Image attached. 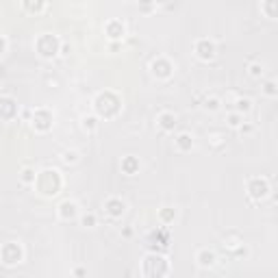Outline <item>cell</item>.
<instances>
[{
  "mask_svg": "<svg viewBox=\"0 0 278 278\" xmlns=\"http://www.w3.org/2000/svg\"><path fill=\"white\" fill-rule=\"evenodd\" d=\"M204 106H206L209 111H215V109H220V100H217V98H206Z\"/></svg>",
  "mask_w": 278,
  "mask_h": 278,
  "instance_id": "cell-28",
  "label": "cell"
},
{
  "mask_svg": "<svg viewBox=\"0 0 278 278\" xmlns=\"http://www.w3.org/2000/svg\"><path fill=\"white\" fill-rule=\"evenodd\" d=\"M81 224L87 228H93L96 226V215L93 213H85V215H81Z\"/></svg>",
  "mask_w": 278,
  "mask_h": 278,
  "instance_id": "cell-23",
  "label": "cell"
},
{
  "mask_svg": "<svg viewBox=\"0 0 278 278\" xmlns=\"http://www.w3.org/2000/svg\"><path fill=\"white\" fill-rule=\"evenodd\" d=\"M124 211H126V202H124L122 198H106L104 200V213L109 217H113V220H117V217L124 215Z\"/></svg>",
  "mask_w": 278,
  "mask_h": 278,
  "instance_id": "cell-10",
  "label": "cell"
},
{
  "mask_svg": "<svg viewBox=\"0 0 278 278\" xmlns=\"http://www.w3.org/2000/svg\"><path fill=\"white\" fill-rule=\"evenodd\" d=\"M33 185L37 187V191L41 193V196H46V198L57 196L63 187L61 172H59V170H50V168L41 170V172H37V179H35Z\"/></svg>",
  "mask_w": 278,
  "mask_h": 278,
  "instance_id": "cell-2",
  "label": "cell"
},
{
  "mask_svg": "<svg viewBox=\"0 0 278 278\" xmlns=\"http://www.w3.org/2000/svg\"><path fill=\"white\" fill-rule=\"evenodd\" d=\"M52 124H55V115H52V111L50 109H35V113H33V126H35V131H39V133H48L50 128H52Z\"/></svg>",
  "mask_w": 278,
  "mask_h": 278,
  "instance_id": "cell-7",
  "label": "cell"
},
{
  "mask_svg": "<svg viewBox=\"0 0 278 278\" xmlns=\"http://www.w3.org/2000/svg\"><path fill=\"white\" fill-rule=\"evenodd\" d=\"M274 83H268V85H265V93H268V96H276V90H274Z\"/></svg>",
  "mask_w": 278,
  "mask_h": 278,
  "instance_id": "cell-29",
  "label": "cell"
},
{
  "mask_svg": "<svg viewBox=\"0 0 278 278\" xmlns=\"http://www.w3.org/2000/svg\"><path fill=\"white\" fill-rule=\"evenodd\" d=\"M93 111H96V117H104V120L115 117L122 111V98L111 90L100 92L93 100Z\"/></svg>",
  "mask_w": 278,
  "mask_h": 278,
  "instance_id": "cell-1",
  "label": "cell"
},
{
  "mask_svg": "<svg viewBox=\"0 0 278 278\" xmlns=\"http://www.w3.org/2000/svg\"><path fill=\"white\" fill-rule=\"evenodd\" d=\"M159 220H161L163 224H172L176 220V209H172V206H163V209L159 211Z\"/></svg>",
  "mask_w": 278,
  "mask_h": 278,
  "instance_id": "cell-18",
  "label": "cell"
},
{
  "mask_svg": "<svg viewBox=\"0 0 278 278\" xmlns=\"http://www.w3.org/2000/svg\"><path fill=\"white\" fill-rule=\"evenodd\" d=\"M215 261H217L215 252L209 250V248H202V250H198V254H196V263L200 268H213Z\"/></svg>",
  "mask_w": 278,
  "mask_h": 278,
  "instance_id": "cell-14",
  "label": "cell"
},
{
  "mask_svg": "<svg viewBox=\"0 0 278 278\" xmlns=\"http://www.w3.org/2000/svg\"><path fill=\"white\" fill-rule=\"evenodd\" d=\"M226 122H228L230 128H239L241 124H244V115H239V113H235V111H233V113L226 115Z\"/></svg>",
  "mask_w": 278,
  "mask_h": 278,
  "instance_id": "cell-20",
  "label": "cell"
},
{
  "mask_svg": "<svg viewBox=\"0 0 278 278\" xmlns=\"http://www.w3.org/2000/svg\"><path fill=\"white\" fill-rule=\"evenodd\" d=\"M168 272H170V261L163 254L150 252V254H146L144 261H141V274L146 278H165Z\"/></svg>",
  "mask_w": 278,
  "mask_h": 278,
  "instance_id": "cell-3",
  "label": "cell"
},
{
  "mask_svg": "<svg viewBox=\"0 0 278 278\" xmlns=\"http://www.w3.org/2000/svg\"><path fill=\"white\" fill-rule=\"evenodd\" d=\"M74 274H76V276H85V270H81V268H76V270H74Z\"/></svg>",
  "mask_w": 278,
  "mask_h": 278,
  "instance_id": "cell-31",
  "label": "cell"
},
{
  "mask_svg": "<svg viewBox=\"0 0 278 278\" xmlns=\"http://www.w3.org/2000/svg\"><path fill=\"white\" fill-rule=\"evenodd\" d=\"M20 111V106L11 96H0V117L2 120H13Z\"/></svg>",
  "mask_w": 278,
  "mask_h": 278,
  "instance_id": "cell-11",
  "label": "cell"
},
{
  "mask_svg": "<svg viewBox=\"0 0 278 278\" xmlns=\"http://www.w3.org/2000/svg\"><path fill=\"white\" fill-rule=\"evenodd\" d=\"M235 104H237V111H235V113H239V115H244V113H248V111L252 109V102L248 98H237L235 100Z\"/></svg>",
  "mask_w": 278,
  "mask_h": 278,
  "instance_id": "cell-19",
  "label": "cell"
},
{
  "mask_svg": "<svg viewBox=\"0 0 278 278\" xmlns=\"http://www.w3.org/2000/svg\"><path fill=\"white\" fill-rule=\"evenodd\" d=\"M174 146L179 148L181 152L191 150V148H193V135H189V133H179V135L174 137Z\"/></svg>",
  "mask_w": 278,
  "mask_h": 278,
  "instance_id": "cell-16",
  "label": "cell"
},
{
  "mask_svg": "<svg viewBox=\"0 0 278 278\" xmlns=\"http://www.w3.org/2000/svg\"><path fill=\"white\" fill-rule=\"evenodd\" d=\"M263 11H268V17H276V11H278V4L276 2H263L261 4Z\"/></svg>",
  "mask_w": 278,
  "mask_h": 278,
  "instance_id": "cell-24",
  "label": "cell"
},
{
  "mask_svg": "<svg viewBox=\"0 0 278 278\" xmlns=\"http://www.w3.org/2000/svg\"><path fill=\"white\" fill-rule=\"evenodd\" d=\"M79 161V152L76 150H66L63 152V163H76Z\"/></svg>",
  "mask_w": 278,
  "mask_h": 278,
  "instance_id": "cell-25",
  "label": "cell"
},
{
  "mask_svg": "<svg viewBox=\"0 0 278 278\" xmlns=\"http://www.w3.org/2000/svg\"><path fill=\"white\" fill-rule=\"evenodd\" d=\"M83 126L87 128V131H96V126H98V117L96 115H90V117H83Z\"/></svg>",
  "mask_w": 278,
  "mask_h": 278,
  "instance_id": "cell-22",
  "label": "cell"
},
{
  "mask_svg": "<svg viewBox=\"0 0 278 278\" xmlns=\"http://www.w3.org/2000/svg\"><path fill=\"white\" fill-rule=\"evenodd\" d=\"M246 189H248V196L252 200H263L270 193V183H268V179H261V176H252V179H248Z\"/></svg>",
  "mask_w": 278,
  "mask_h": 278,
  "instance_id": "cell-6",
  "label": "cell"
},
{
  "mask_svg": "<svg viewBox=\"0 0 278 278\" xmlns=\"http://www.w3.org/2000/svg\"><path fill=\"white\" fill-rule=\"evenodd\" d=\"M79 215V204L74 202V200H66V202L59 204V217L61 220H74V217Z\"/></svg>",
  "mask_w": 278,
  "mask_h": 278,
  "instance_id": "cell-13",
  "label": "cell"
},
{
  "mask_svg": "<svg viewBox=\"0 0 278 278\" xmlns=\"http://www.w3.org/2000/svg\"><path fill=\"white\" fill-rule=\"evenodd\" d=\"M4 50H7V39L0 35V55H4Z\"/></svg>",
  "mask_w": 278,
  "mask_h": 278,
  "instance_id": "cell-30",
  "label": "cell"
},
{
  "mask_svg": "<svg viewBox=\"0 0 278 278\" xmlns=\"http://www.w3.org/2000/svg\"><path fill=\"white\" fill-rule=\"evenodd\" d=\"M150 72L157 76V79H170L174 74V63L170 61L168 57H157L150 61Z\"/></svg>",
  "mask_w": 278,
  "mask_h": 278,
  "instance_id": "cell-8",
  "label": "cell"
},
{
  "mask_svg": "<svg viewBox=\"0 0 278 278\" xmlns=\"http://www.w3.org/2000/svg\"><path fill=\"white\" fill-rule=\"evenodd\" d=\"M193 50H196V57L202 59V61H211V59L215 57V52H217L215 41H211V39H206V37L198 39L196 44H193Z\"/></svg>",
  "mask_w": 278,
  "mask_h": 278,
  "instance_id": "cell-9",
  "label": "cell"
},
{
  "mask_svg": "<svg viewBox=\"0 0 278 278\" xmlns=\"http://www.w3.org/2000/svg\"><path fill=\"white\" fill-rule=\"evenodd\" d=\"M22 259H24V248H22V244L7 241V244L0 246V261L4 265H17V263H22Z\"/></svg>",
  "mask_w": 278,
  "mask_h": 278,
  "instance_id": "cell-5",
  "label": "cell"
},
{
  "mask_svg": "<svg viewBox=\"0 0 278 278\" xmlns=\"http://www.w3.org/2000/svg\"><path fill=\"white\" fill-rule=\"evenodd\" d=\"M35 179H37V172L31 168H24V172H22V183H26V185H33Z\"/></svg>",
  "mask_w": 278,
  "mask_h": 278,
  "instance_id": "cell-21",
  "label": "cell"
},
{
  "mask_svg": "<svg viewBox=\"0 0 278 278\" xmlns=\"http://www.w3.org/2000/svg\"><path fill=\"white\" fill-rule=\"evenodd\" d=\"M104 33L109 39H122L124 33H126V26H124L122 20H109L104 24Z\"/></svg>",
  "mask_w": 278,
  "mask_h": 278,
  "instance_id": "cell-12",
  "label": "cell"
},
{
  "mask_svg": "<svg viewBox=\"0 0 278 278\" xmlns=\"http://www.w3.org/2000/svg\"><path fill=\"white\" fill-rule=\"evenodd\" d=\"M137 170H139V159L137 157H124L122 159V172L124 174L133 176V174H137Z\"/></svg>",
  "mask_w": 278,
  "mask_h": 278,
  "instance_id": "cell-17",
  "label": "cell"
},
{
  "mask_svg": "<svg viewBox=\"0 0 278 278\" xmlns=\"http://www.w3.org/2000/svg\"><path fill=\"white\" fill-rule=\"evenodd\" d=\"M248 70H250V76H261L263 74V66H261V63H250V68H248Z\"/></svg>",
  "mask_w": 278,
  "mask_h": 278,
  "instance_id": "cell-27",
  "label": "cell"
},
{
  "mask_svg": "<svg viewBox=\"0 0 278 278\" xmlns=\"http://www.w3.org/2000/svg\"><path fill=\"white\" fill-rule=\"evenodd\" d=\"M22 7H24L26 11H35V13H37V11H44L46 9V2H24V4H22Z\"/></svg>",
  "mask_w": 278,
  "mask_h": 278,
  "instance_id": "cell-26",
  "label": "cell"
},
{
  "mask_svg": "<svg viewBox=\"0 0 278 278\" xmlns=\"http://www.w3.org/2000/svg\"><path fill=\"white\" fill-rule=\"evenodd\" d=\"M157 124H159V128H161V131H174V126H176V115L170 113V111H163V113H159Z\"/></svg>",
  "mask_w": 278,
  "mask_h": 278,
  "instance_id": "cell-15",
  "label": "cell"
},
{
  "mask_svg": "<svg viewBox=\"0 0 278 278\" xmlns=\"http://www.w3.org/2000/svg\"><path fill=\"white\" fill-rule=\"evenodd\" d=\"M35 50L39 52V57L52 59L61 52V39H59L55 33H41L39 37L35 39Z\"/></svg>",
  "mask_w": 278,
  "mask_h": 278,
  "instance_id": "cell-4",
  "label": "cell"
}]
</instances>
